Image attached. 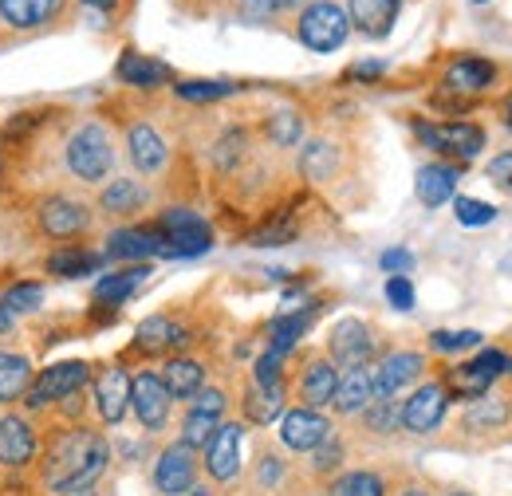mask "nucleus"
Returning a JSON list of instances; mask_svg holds the SVG:
<instances>
[{
    "mask_svg": "<svg viewBox=\"0 0 512 496\" xmlns=\"http://www.w3.org/2000/svg\"><path fill=\"white\" fill-rule=\"evenodd\" d=\"M418 134L434 146V150H446L453 158H477L481 146H485V130L481 126H469V123H442V126H426L418 123Z\"/></svg>",
    "mask_w": 512,
    "mask_h": 496,
    "instance_id": "0eeeda50",
    "label": "nucleus"
},
{
    "mask_svg": "<svg viewBox=\"0 0 512 496\" xmlns=\"http://www.w3.org/2000/svg\"><path fill=\"white\" fill-rule=\"evenodd\" d=\"M119 79L130 83V87H158V83L170 79V67L158 60H150V56H134V52H127V56L119 60Z\"/></svg>",
    "mask_w": 512,
    "mask_h": 496,
    "instance_id": "393cba45",
    "label": "nucleus"
},
{
    "mask_svg": "<svg viewBox=\"0 0 512 496\" xmlns=\"http://www.w3.org/2000/svg\"><path fill=\"white\" fill-rule=\"evenodd\" d=\"M193 473H197V465H193L190 445H170L154 465V485H158V493L182 496L193 489Z\"/></svg>",
    "mask_w": 512,
    "mask_h": 496,
    "instance_id": "9d476101",
    "label": "nucleus"
},
{
    "mask_svg": "<svg viewBox=\"0 0 512 496\" xmlns=\"http://www.w3.org/2000/svg\"><path fill=\"white\" fill-rule=\"evenodd\" d=\"M292 233H296V229H292V225H272V229H264V233H256L253 237V245H280V241H288V237H292Z\"/></svg>",
    "mask_w": 512,
    "mask_h": 496,
    "instance_id": "3c124183",
    "label": "nucleus"
},
{
    "mask_svg": "<svg viewBox=\"0 0 512 496\" xmlns=\"http://www.w3.org/2000/svg\"><path fill=\"white\" fill-rule=\"evenodd\" d=\"M280 410H284V386L280 382H272V386L256 382L253 390H249V398H245V414H249V422H256V426L276 422Z\"/></svg>",
    "mask_w": 512,
    "mask_h": 496,
    "instance_id": "b1692460",
    "label": "nucleus"
},
{
    "mask_svg": "<svg viewBox=\"0 0 512 496\" xmlns=\"http://www.w3.org/2000/svg\"><path fill=\"white\" fill-rule=\"evenodd\" d=\"M99 264H103V256L83 252V248H60V252H52V256H48V272H52V276H64V280L91 276Z\"/></svg>",
    "mask_w": 512,
    "mask_h": 496,
    "instance_id": "cd10ccee",
    "label": "nucleus"
},
{
    "mask_svg": "<svg viewBox=\"0 0 512 496\" xmlns=\"http://www.w3.org/2000/svg\"><path fill=\"white\" fill-rule=\"evenodd\" d=\"M489 178H493L501 189H509V193H512V150L489 162Z\"/></svg>",
    "mask_w": 512,
    "mask_h": 496,
    "instance_id": "09e8293b",
    "label": "nucleus"
},
{
    "mask_svg": "<svg viewBox=\"0 0 512 496\" xmlns=\"http://www.w3.org/2000/svg\"><path fill=\"white\" fill-rule=\"evenodd\" d=\"M489 374L481 371L477 363H469V367H457V371L449 374V386L457 390V394H465V398H481L485 390H489Z\"/></svg>",
    "mask_w": 512,
    "mask_h": 496,
    "instance_id": "c9c22d12",
    "label": "nucleus"
},
{
    "mask_svg": "<svg viewBox=\"0 0 512 496\" xmlns=\"http://www.w3.org/2000/svg\"><path fill=\"white\" fill-rule=\"evenodd\" d=\"M477 367H481V371L489 374V378H493V374L497 371H505V367H512L509 359H505V355H501V351H485V355H481V359H477Z\"/></svg>",
    "mask_w": 512,
    "mask_h": 496,
    "instance_id": "864d4df0",
    "label": "nucleus"
},
{
    "mask_svg": "<svg viewBox=\"0 0 512 496\" xmlns=\"http://www.w3.org/2000/svg\"><path fill=\"white\" fill-rule=\"evenodd\" d=\"M272 8H288V4H300V0H268Z\"/></svg>",
    "mask_w": 512,
    "mask_h": 496,
    "instance_id": "13d9d810",
    "label": "nucleus"
},
{
    "mask_svg": "<svg viewBox=\"0 0 512 496\" xmlns=\"http://www.w3.org/2000/svg\"><path fill=\"white\" fill-rule=\"evenodd\" d=\"M300 130H304V123H300V115H292V111H280V115L268 119V138L280 142V146H296V142H300Z\"/></svg>",
    "mask_w": 512,
    "mask_h": 496,
    "instance_id": "ea45409f",
    "label": "nucleus"
},
{
    "mask_svg": "<svg viewBox=\"0 0 512 496\" xmlns=\"http://www.w3.org/2000/svg\"><path fill=\"white\" fill-rule=\"evenodd\" d=\"M312 319H316V308L288 311V315H280V319L272 323V351H276V355L292 351V347H296V339H300V335L312 327Z\"/></svg>",
    "mask_w": 512,
    "mask_h": 496,
    "instance_id": "c756f323",
    "label": "nucleus"
},
{
    "mask_svg": "<svg viewBox=\"0 0 512 496\" xmlns=\"http://www.w3.org/2000/svg\"><path fill=\"white\" fill-rule=\"evenodd\" d=\"M36 453V437L24 418H4L0 422V461L4 465H28Z\"/></svg>",
    "mask_w": 512,
    "mask_h": 496,
    "instance_id": "a211bd4d",
    "label": "nucleus"
},
{
    "mask_svg": "<svg viewBox=\"0 0 512 496\" xmlns=\"http://www.w3.org/2000/svg\"><path fill=\"white\" fill-rule=\"evenodd\" d=\"M430 343H434V351H469L481 343V335L477 331H434Z\"/></svg>",
    "mask_w": 512,
    "mask_h": 496,
    "instance_id": "c03bdc74",
    "label": "nucleus"
},
{
    "mask_svg": "<svg viewBox=\"0 0 512 496\" xmlns=\"http://www.w3.org/2000/svg\"><path fill=\"white\" fill-rule=\"evenodd\" d=\"M213 434H217V418H213V414H197V410H190V418H186V426H182V445L201 449V445H209V437Z\"/></svg>",
    "mask_w": 512,
    "mask_h": 496,
    "instance_id": "4c0bfd02",
    "label": "nucleus"
},
{
    "mask_svg": "<svg viewBox=\"0 0 512 496\" xmlns=\"http://www.w3.org/2000/svg\"><path fill=\"white\" fill-rule=\"evenodd\" d=\"M473 4H485V0H473Z\"/></svg>",
    "mask_w": 512,
    "mask_h": 496,
    "instance_id": "e2e57ef3",
    "label": "nucleus"
},
{
    "mask_svg": "<svg viewBox=\"0 0 512 496\" xmlns=\"http://www.w3.org/2000/svg\"><path fill=\"white\" fill-rule=\"evenodd\" d=\"M28 390V359L0 355V402H12Z\"/></svg>",
    "mask_w": 512,
    "mask_h": 496,
    "instance_id": "2f4dec72",
    "label": "nucleus"
},
{
    "mask_svg": "<svg viewBox=\"0 0 512 496\" xmlns=\"http://www.w3.org/2000/svg\"><path fill=\"white\" fill-rule=\"evenodd\" d=\"M453 496H465V493H453Z\"/></svg>",
    "mask_w": 512,
    "mask_h": 496,
    "instance_id": "0e129e2a",
    "label": "nucleus"
},
{
    "mask_svg": "<svg viewBox=\"0 0 512 496\" xmlns=\"http://www.w3.org/2000/svg\"><path fill=\"white\" fill-rule=\"evenodd\" d=\"M162 256H201L213 245V229L190 209H166L158 221Z\"/></svg>",
    "mask_w": 512,
    "mask_h": 496,
    "instance_id": "7ed1b4c3",
    "label": "nucleus"
},
{
    "mask_svg": "<svg viewBox=\"0 0 512 496\" xmlns=\"http://www.w3.org/2000/svg\"><path fill=\"white\" fill-rule=\"evenodd\" d=\"M60 12V0H0V16L12 28H40Z\"/></svg>",
    "mask_w": 512,
    "mask_h": 496,
    "instance_id": "aec40b11",
    "label": "nucleus"
},
{
    "mask_svg": "<svg viewBox=\"0 0 512 496\" xmlns=\"http://www.w3.org/2000/svg\"><path fill=\"white\" fill-rule=\"evenodd\" d=\"M509 418V406L505 402H497V398H477L473 406H469V414H465V426L469 430H489V426H501Z\"/></svg>",
    "mask_w": 512,
    "mask_h": 496,
    "instance_id": "473e14b6",
    "label": "nucleus"
},
{
    "mask_svg": "<svg viewBox=\"0 0 512 496\" xmlns=\"http://www.w3.org/2000/svg\"><path fill=\"white\" fill-rule=\"evenodd\" d=\"M312 453H320V457H316V469H335V461H339V453H343V449H339V445L327 437L320 449H312Z\"/></svg>",
    "mask_w": 512,
    "mask_h": 496,
    "instance_id": "603ef678",
    "label": "nucleus"
},
{
    "mask_svg": "<svg viewBox=\"0 0 512 496\" xmlns=\"http://www.w3.org/2000/svg\"><path fill=\"white\" fill-rule=\"evenodd\" d=\"M130 402H134V414L146 430H162L166 426V414H170V390L158 374H138L130 382Z\"/></svg>",
    "mask_w": 512,
    "mask_h": 496,
    "instance_id": "423d86ee",
    "label": "nucleus"
},
{
    "mask_svg": "<svg viewBox=\"0 0 512 496\" xmlns=\"http://www.w3.org/2000/svg\"><path fill=\"white\" fill-rule=\"evenodd\" d=\"M146 276H150L146 264L127 268V272H111V276H103V280L95 284V300H99V304H123L127 296H134V292L142 288Z\"/></svg>",
    "mask_w": 512,
    "mask_h": 496,
    "instance_id": "5701e85b",
    "label": "nucleus"
},
{
    "mask_svg": "<svg viewBox=\"0 0 512 496\" xmlns=\"http://www.w3.org/2000/svg\"><path fill=\"white\" fill-rule=\"evenodd\" d=\"M142 201H146V193L134 182H111V189H103V209H111V213H130Z\"/></svg>",
    "mask_w": 512,
    "mask_h": 496,
    "instance_id": "f704fd0d",
    "label": "nucleus"
},
{
    "mask_svg": "<svg viewBox=\"0 0 512 496\" xmlns=\"http://www.w3.org/2000/svg\"><path fill=\"white\" fill-rule=\"evenodd\" d=\"M509 126H512V99H509Z\"/></svg>",
    "mask_w": 512,
    "mask_h": 496,
    "instance_id": "052dcab7",
    "label": "nucleus"
},
{
    "mask_svg": "<svg viewBox=\"0 0 512 496\" xmlns=\"http://www.w3.org/2000/svg\"><path fill=\"white\" fill-rule=\"evenodd\" d=\"M457 221L461 225H469V229H481V225H493V217H497V209L489 205V201H477V197H457Z\"/></svg>",
    "mask_w": 512,
    "mask_h": 496,
    "instance_id": "e433bc0d",
    "label": "nucleus"
},
{
    "mask_svg": "<svg viewBox=\"0 0 512 496\" xmlns=\"http://www.w3.org/2000/svg\"><path fill=\"white\" fill-rule=\"evenodd\" d=\"M453 189H457V170H449V166H422L418 170V201L422 205H430V209L446 205Z\"/></svg>",
    "mask_w": 512,
    "mask_h": 496,
    "instance_id": "4be33fe9",
    "label": "nucleus"
},
{
    "mask_svg": "<svg viewBox=\"0 0 512 496\" xmlns=\"http://www.w3.org/2000/svg\"><path fill=\"white\" fill-rule=\"evenodd\" d=\"M493 63L485 60H457L453 67H449L446 83L453 87V91H461V95H473V91H485L489 83H493Z\"/></svg>",
    "mask_w": 512,
    "mask_h": 496,
    "instance_id": "bb28decb",
    "label": "nucleus"
},
{
    "mask_svg": "<svg viewBox=\"0 0 512 496\" xmlns=\"http://www.w3.org/2000/svg\"><path fill=\"white\" fill-rule=\"evenodd\" d=\"M335 496H383V481L375 473H347L335 485Z\"/></svg>",
    "mask_w": 512,
    "mask_h": 496,
    "instance_id": "a19ab883",
    "label": "nucleus"
},
{
    "mask_svg": "<svg viewBox=\"0 0 512 496\" xmlns=\"http://www.w3.org/2000/svg\"><path fill=\"white\" fill-rule=\"evenodd\" d=\"M367 426L375 434H390L394 426H402V406H394L390 398H379V406H371V414H367Z\"/></svg>",
    "mask_w": 512,
    "mask_h": 496,
    "instance_id": "37998d69",
    "label": "nucleus"
},
{
    "mask_svg": "<svg viewBox=\"0 0 512 496\" xmlns=\"http://www.w3.org/2000/svg\"><path fill=\"white\" fill-rule=\"evenodd\" d=\"M12 323H16V315H12V311H8L4 304H0V335H4V331H8Z\"/></svg>",
    "mask_w": 512,
    "mask_h": 496,
    "instance_id": "6e6d98bb",
    "label": "nucleus"
},
{
    "mask_svg": "<svg viewBox=\"0 0 512 496\" xmlns=\"http://www.w3.org/2000/svg\"><path fill=\"white\" fill-rule=\"evenodd\" d=\"M127 402H130V378L123 371H103L99 382H95V406L103 414V422H123L127 414Z\"/></svg>",
    "mask_w": 512,
    "mask_h": 496,
    "instance_id": "2eb2a0df",
    "label": "nucleus"
},
{
    "mask_svg": "<svg viewBox=\"0 0 512 496\" xmlns=\"http://www.w3.org/2000/svg\"><path fill=\"white\" fill-rule=\"evenodd\" d=\"M280 437H284L288 449L312 453V449H320L323 441L331 437V426H327V418H323L320 410H292V414H284Z\"/></svg>",
    "mask_w": 512,
    "mask_h": 496,
    "instance_id": "9b49d317",
    "label": "nucleus"
},
{
    "mask_svg": "<svg viewBox=\"0 0 512 496\" xmlns=\"http://www.w3.org/2000/svg\"><path fill=\"white\" fill-rule=\"evenodd\" d=\"M446 386H422V390H414V398L402 406V426L410 430V434H430V430H438V422L446 418Z\"/></svg>",
    "mask_w": 512,
    "mask_h": 496,
    "instance_id": "6e6552de",
    "label": "nucleus"
},
{
    "mask_svg": "<svg viewBox=\"0 0 512 496\" xmlns=\"http://www.w3.org/2000/svg\"><path fill=\"white\" fill-rule=\"evenodd\" d=\"M331 166H335V150L327 146V142H312L308 150H304V174L308 178H327L331 174Z\"/></svg>",
    "mask_w": 512,
    "mask_h": 496,
    "instance_id": "79ce46f5",
    "label": "nucleus"
},
{
    "mask_svg": "<svg viewBox=\"0 0 512 496\" xmlns=\"http://www.w3.org/2000/svg\"><path fill=\"white\" fill-rule=\"evenodd\" d=\"M398 16V0H351V20L367 36H386Z\"/></svg>",
    "mask_w": 512,
    "mask_h": 496,
    "instance_id": "412c9836",
    "label": "nucleus"
},
{
    "mask_svg": "<svg viewBox=\"0 0 512 496\" xmlns=\"http://www.w3.org/2000/svg\"><path fill=\"white\" fill-rule=\"evenodd\" d=\"M371 398H375V390H371V371H367V367H351V371L339 378V386H335V394H331V406H335L339 414H359Z\"/></svg>",
    "mask_w": 512,
    "mask_h": 496,
    "instance_id": "f3484780",
    "label": "nucleus"
},
{
    "mask_svg": "<svg viewBox=\"0 0 512 496\" xmlns=\"http://www.w3.org/2000/svg\"><path fill=\"white\" fill-rule=\"evenodd\" d=\"M331 359L351 371V367H367L371 359V331L359 319H343L331 327Z\"/></svg>",
    "mask_w": 512,
    "mask_h": 496,
    "instance_id": "1a4fd4ad",
    "label": "nucleus"
},
{
    "mask_svg": "<svg viewBox=\"0 0 512 496\" xmlns=\"http://www.w3.org/2000/svg\"><path fill=\"white\" fill-rule=\"evenodd\" d=\"M83 4H95V8H115V0H83Z\"/></svg>",
    "mask_w": 512,
    "mask_h": 496,
    "instance_id": "4d7b16f0",
    "label": "nucleus"
},
{
    "mask_svg": "<svg viewBox=\"0 0 512 496\" xmlns=\"http://www.w3.org/2000/svg\"><path fill=\"white\" fill-rule=\"evenodd\" d=\"M130 158L142 174H154L166 166V142L154 134V126H130Z\"/></svg>",
    "mask_w": 512,
    "mask_h": 496,
    "instance_id": "6ab92c4d",
    "label": "nucleus"
},
{
    "mask_svg": "<svg viewBox=\"0 0 512 496\" xmlns=\"http://www.w3.org/2000/svg\"><path fill=\"white\" fill-rule=\"evenodd\" d=\"M280 359L284 355H276V351H268L260 363H256V382H264V386H272V382H280Z\"/></svg>",
    "mask_w": 512,
    "mask_h": 496,
    "instance_id": "8fccbe9b",
    "label": "nucleus"
},
{
    "mask_svg": "<svg viewBox=\"0 0 512 496\" xmlns=\"http://www.w3.org/2000/svg\"><path fill=\"white\" fill-rule=\"evenodd\" d=\"M107 457H111V449H107L103 437L87 434V430H75L64 441H56V449L48 457V469H44V481L56 493H79V489H87L103 473Z\"/></svg>",
    "mask_w": 512,
    "mask_h": 496,
    "instance_id": "f257e3e1",
    "label": "nucleus"
},
{
    "mask_svg": "<svg viewBox=\"0 0 512 496\" xmlns=\"http://www.w3.org/2000/svg\"><path fill=\"white\" fill-rule=\"evenodd\" d=\"M40 225L48 237H75L87 229V209L79 201H67V197H52L44 201L40 209Z\"/></svg>",
    "mask_w": 512,
    "mask_h": 496,
    "instance_id": "4468645a",
    "label": "nucleus"
},
{
    "mask_svg": "<svg viewBox=\"0 0 512 496\" xmlns=\"http://www.w3.org/2000/svg\"><path fill=\"white\" fill-rule=\"evenodd\" d=\"M422 371V355H414V351H398V355H386L383 363L371 371V390H375V398H394L406 382H414Z\"/></svg>",
    "mask_w": 512,
    "mask_h": 496,
    "instance_id": "f8f14e48",
    "label": "nucleus"
},
{
    "mask_svg": "<svg viewBox=\"0 0 512 496\" xmlns=\"http://www.w3.org/2000/svg\"><path fill=\"white\" fill-rule=\"evenodd\" d=\"M335 386H339V371L331 363H312L308 374H304V402H308V410L327 406L331 394H335Z\"/></svg>",
    "mask_w": 512,
    "mask_h": 496,
    "instance_id": "c85d7f7f",
    "label": "nucleus"
},
{
    "mask_svg": "<svg viewBox=\"0 0 512 496\" xmlns=\"http://www.w3.org/2000/svg\"><path fill=\"white\" fill-rule=\"evenodd\" d=\"M383 71H386V63L375 60V63H355L347 75H351V79H375V75H383Z\"/></svg>",
    "mask_w": 512,
    "mask_h": 496,
    "instance_id": "5fc2aeb1",
    "label": "nucleus"
},
{
    "mask_svg": "<svg viewBox=\"0 0 512 496\" xmlns=\"http://www.w3.org/2000/svg\"><path fill=\"white\" fill-rule=\"evenodd\" d=\"M347 12L331 0H320L312 8H304L300 16V40L312 48V52H335L343 40H347Z\"/></svg>",
    "mask_w": 512,
    "mask_h": 496,
    "instance_id": "20e7f679",
    "label": "nucleus"
},
{
    "mask_svg": "<svg viewBox=\"0 0 512 496\" xmlns=\"http://www.w3.org/2000/svg\"><path fill=\"white\" fill-rule=\"evenodd\" d=\"M111 162H115L111 138H107V130L99 123L79 126V130L71 134V142H67V166H71L75 178H83V182H103L107 170H111Z\"/></svg>",
    "mask_w": 512,
    "mask_h": 496,
    "instance_id": "f03ea898",
    "label": "nucleus"
},
{
    "mask_svg": "<svg viewBox=\"0 0 512 496\" xmlns=\"http://www.w3.org/2000/svg\"><path fill=\"white\" fill-rule=\"evenodd\" d=\"M193 398H197V402H193L197 414H213V418H221V410H225V394H221V390H197Z\"/></svg>",
    "mask_w": 512,
    "mask_h": 496,
    "instance_id": "de8ad7c7",
    "label": "nucleus"
},
{
    "mask_svg": "<svg viewBox=\"0 0 512 496\" xmlns=\"http://www.w3.org/2000/svg\"><path fill=\"white\" fill-rule=\"evenodd\" d=\"M138 347L142 351H166V347H182L186 343V331L178 327V323H170L166 315H154V319H146L142 327H138Z\"/></svg>",
    "mask_w": 512,
    "mask_h": 496,
    "instance_id": "a878e982",
    "label": "nucleus"
},
{
    "mask_svg": "<svg viewBox=\"0 0 512 496\" xmlns=\"http://www.w3.org/2000/svg\"><path fill=\"white\" fill-rule=\"evenodd\" d=\"M193 496H209V493H205V489H197V493H193Z\"/></svg>",
    "mask_w": 512,
    "mask_h": 496,
    "instance_id": "680f3d73",
    "label": "nucleus"
},
{
    "mask_svg": "<svg viewBox=\"0 0 512 496\" xmlns=\"http://www.w3.org/2000/svg\"><path fill=\"white\" fill-rule=\"evenodd\" d=\"M209 477L217 481H233L241 469V426H217V434L209 437Z\"/></svg>",
    "mask_w": 512,
    "mask_h": 496,
    "instance_id": "ddd939ff",
    "label": "nucleus"
},
{
    "mask_svg": "<svg viewBox=\"0 0 512 496\" xmlns=\"http://www.w3.org/2000/svg\"><path fill=\"white\" fill-rule=\"evenodd\" d=\"M386 300H390V308H398V311L414 308V288H410V280H406V276H390V280H386Z\"/></svg>",
    "mask_w": 512,
    "mask_h": 496,
    "instance_id": "a18cd8bd",
    "label": "nucleus"
},
{
    "mask_svg": "<svg viewBox=\"0 0 512 496\" xmlns=\"http://www.w3.org/2000/svg\"><path fill=\"white\" fill-rule=\"evenodd\" d=\"M107 256H115V260L162 256V237H158V229H119L107 241Z\"/></svg>",
    "mask_w": 512,
    "mask_h": 496,
    "instance_id": "dca6fc26",
    "label": "nucleus"
},
{
    "mask_svg": "<svg viewBox=\"0 0 512 496\" xmlns=\"http://www.w3.org/2000/svg\"><path fill=\"white\" fill-rule=\"evenodd\" d=\"M379 264H383L390 276H406V272L414 268V256H410L406 248H390V252H383V256H379Z\"/></svg>",
    "mask_w": 512,
    "mask_h": 496,
    "instance_id": "49530a36",
    "label": "nucleus"
},
{
    "mask_svg": "<svg viewBox=\"0 0 512 496\" xmlns=\"http://www.w3.org/2000/svg\"><path fill=\"white\" fill-rule=\"evenodd\" d=\"M237 87L233 83H217V79H193V83H178V95L186 103H213V99H225L233 95Z\"/></svg>",
    "mask_w": 512,
    "mask_h": 496,
    "instance_id": "72a5a7b5",
    "label": "nucleus"
},
{
    "mask_svg": "<svg viewBox=\"0 0 512 496\" xmlns=\"http://www.w3.org/2000/svg\"><path fill=\"white\" fill-rule=\"evenodd\" d=\"M201 378H205V371H201L193 359H174V363L166 367V374H162L170 398H193V394L201 390Z\"/></svg>",
    "mask_w": 512,
    "mask_h": 496,
    "instance_id": "7c9ffc66",
    "label": "nucleus"
},
{
    "mask_svg": "<svg viewBox=\"0 0 512 496\" xmlns=\"http://www.w3.org/2000/svg\"><path fill=\"white\" fill-rule=\"evenodd\" d=\"M83 382H87V363H60V367H48V371L32 382L28 406H32V410H44V406L56 402V398H71Z\"/></svg>",
    "mask_w": 512,
    "mask_h": 496,
    "instance_id": "39448f33",
    "label": "nucleus"
},
{
    "mask_svg": "<svg viewBox=\"0 0 512 496\" xmlns=\"http://www.w3.org/2000/svg\"><path fill=\"white\" fill-rule=\"evenodd\" d=\"M402 496H426V493H418V489H410V493H402Z\"/></svg>",
    "mask_w": 512,
    "mask_h": 496,
    "instance_id": "bf43d9fd",
    "label": "nucleus"
},
{
    "mask_svg": "<svg viewBox=\"0 0 512 496\" xmlns=\"http://www.w3.org/2000/svg\"><path fill=\"white\" fill-rule=\"evenodd\" d=\"M4 308L12 311V315H24V311H36L40 304H44V288L40 284H16L4 300H0Z\"/></svg>",
    "mask_w": 512,
    "mask_h": 496,
    "instance_id": "58836bf2",
    "label": "nucleus"
}]
</instances>
